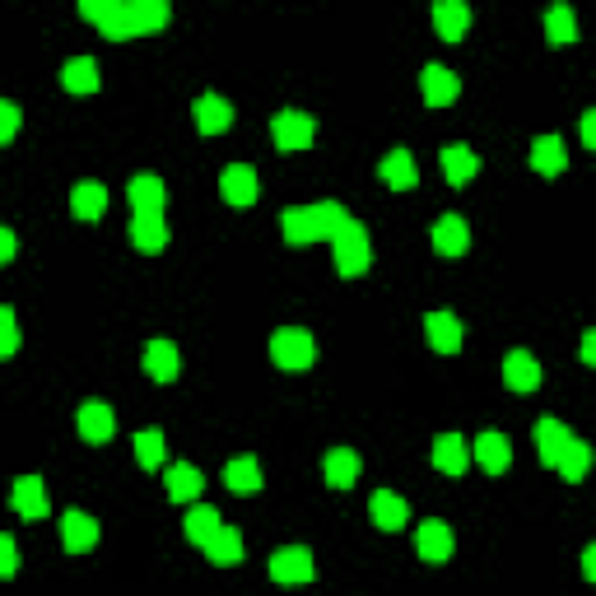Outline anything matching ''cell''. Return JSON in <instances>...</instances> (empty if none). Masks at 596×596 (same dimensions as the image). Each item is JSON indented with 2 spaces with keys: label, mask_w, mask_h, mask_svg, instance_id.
Listing matches in <instances>:
<instances>
[{
  "label": "cell",
  "mask_w": 596,
  "mask_h": 596,
  "mask_svg": "<svg viewBox=\"0 0 596 596\" xmlns=\"http://www.w3.org/2000/svg\"><path fill=\"white\" fill-rule=\"evenodd\" d=\"M136 461L145 466V471L163 466V434H159V429H140V434H136Z\"/></svg>",
  "instance_id": "35"
},
{
  "label": "cell",
  "mask_w": 596,
  "mask_h": 596,
  "mask_svg": "<svg viewBox=\"0 0 596 596\" xmlns=\"http://www.w3.org/2000/svg\"><path fill=\"white\" fill-rule=\"evenodd\" d=\"M564 163H569V154H564V140L559 136H536V145H531V168L541 177H559L564 173Z\"/></svg>",
  "instance_id": "23"
},
{
  "label": "cell",
  "mask_w": 596,
  "mask_h": 596,
  "mask_svg": "<svg viewBox=\"0 0 596 596\" xmlns=\"http://www.w3.org/2000/svg\"><path fill=\"white\" fill-rule=\"evenodd\" d=\"M61 84H66L70 94H94L98 89V61L94 56H75V61H66Z\"/></svg>",
  "instance_id": "30"
},
{
  "label": "cell",
  "mask_w": 596,
  "mask_h": 596,
  "mask_svg": "<svg viewBox=\"0 0 596 596\" xmlns=\"http://www.w3.org/2000/svg\"><path fill=\"white\" fill-rule=\"evenodd\" d=\"M140 364L154 382H173L177 378V345L173 340H149L145 354H140Z\"/></svg>",
  "instance_id": "20"
},
{
  "label": "cell",
  "mask_w": 596,
  "mask_h": 596,
  "mask_svg": "<svg viewBox=\"0 0 596 596\" xmlns=\"http://www.w3.org/2000/svg\"><path fill=\"white\" fill-rule=\"evenodd\" d=\"M271 136H275V149H280V154H298V149L312 145V136H317V122H312L308 112L285 108V112H275Z\"/></svg>",
  "instance_id": "4"
},
{
  "label": "cell",
  "mask_w": 596,
  "mask_h": 596,
  "mask_svg": "<svg viewBox=\"0 0 596 596\" xmlns=\"http://www.w3.org/2000/svg\"><path fill=\"white\" fill-rule=\"evenodd\" d=\"M438 163H443V177L452 182V187H466V182L475 177V168H480V163H475V154L466 145H447L443 154H438Z\"/></svg>",
  "instance_id": "27"
},
{
  "label": "cell",
  "mask_w": 596,
  "mask_h": 596,
  "mask_svg": "<svg viewBox=\"0 0 596 596\" xmlns=\"http://www.w3.org/2000/svg\"><path fill=\"white\" fill-rule=\"evenodd\" d=\"M219 191H224L229 205H252L257 201V173H252L247 163H229V168L219 173Z\"/></svg>",
  "instance_id": "11"
},
{
  "label": "cell",
  "mask_w": 596,
  "mask_h": 596,
  "mask_svg": "<svg viewBox=\"0 0 596 596\" xmlns=\"http://www.w3.org/2000/svg\"><path fill=\"white\" fill-rule=\"evenodd\" d=\"M475 461H480L489 475H503V471H508V461H513V443H508V434L489 429V434L475 438Z\"/></svg>",
  "instance_id": "13"
},
{
  "label": "cell",
  "mask_w": 596,
  "mask_h": 596,
  "mask_svg": "<svg viewBox=\"0 0 596 596\" xmlns=\"http://www.w3.org/2000/svg\"><path fill=\"white\" fill-rule=\"evenodd\" d=\"M503 382H508L513 392H536V387H541V364H536V354L508 350V359H503Z\"/></svg>",
  "instance_id": "9"
},
{
  "label": "cell",
  "mask_w": 596,
  "mask_h": 596,
  "mask_svg": "<svg viewBox=\"0 0 596 596\" xmlns=\"http://www.w3.org/2000/svg\"><path fill=\"white\" fill-rule=\"evenodd\" d=\"M19 350V322H14V308H0V359H10Z\"/></svg>",
  "instance_id": "38"
},
{
  "label": "cell",
  "mask_w": 596,
  "mask_h": 596,
  "mask_svg": "<svg viewBox=\"0 0 596 596\" xmlns=\"http://www.w3.org/2000/svg\"><path fill=\"white\" fill-rule=\"evenodd\" d=\"M61 541H66L70 555H84V550H94L98 545V522L89 513H75L70 508L66 517H61Z\"/></svg>",
  "instance_id": "12"
},
{
  "label": "cell",
  "mask_w": 596,
  "mask_h": 596,
  "mask_svg": "<svg viewBox=\"0 0 596 596\" xmlns=\"http://www.w3.org/2000/svg\"><path fill=\"white\" fill-rule=\"evenodd\" d=\"M545 28H550V42H573L578 38V19H573L569 5H555L545 14Z\"/></svg>",
  "instance_id": "36"
},
{
  "label": "cell",
  "mask_w": 596,
  "mask_h": 596,
  "mask_svg": "<svg viewBox=\"0 0 596 596\" xmlns=\"http://www.w3.org/2000/svg\"><path fill=\"white\" fill-rule=\"evenodd\" d=\"M354 480H359V457H354L350 447H331V452H326V485L350 489Z\"/></svg>",
  "instance_id": "28"
},
{
  "label": "cell",
  "mask_w": 596,
  "mask_h": 596,
  "mask_svg": "<svg viewBox=\"0 0 596 596\" xmlns=\"http://www.w3.org/2000/svg\"><path fill=\"white\" fill-rule=\"evenodd\" d=\"M420 89H424V103H429V108H447V103H457L461 80L452 75V70H443V66H424Z\"/></svg>",
  "instance_id": "10"
},
{
  "label": "cell",
  "mask_w": 596,
  "mask_h": 596,
  "mask_svg": "<svg viewBox=\"0 0 596 596\" xmlns=\"http://www.w3.org/2000/svg\"><path fill=\"white\" fill-rule=\"evenodd\" d=\"M555 466H559V475H564V480H573V485H578V480L587 475V466H592V447H587L583 438H569Z\"/></svg>",
  "instance_id": "34"
},
{
  "label": "cell",
  "mask_w": 596,
  "mask_h": 596,
  "mask_svg": "<svg viewBox=\"0 0 596 596\" xmlns=\"http://www.w3.org/2000/svg\"><path fill=\"white\" fill-rule=\"evenodd\" d=\"M75 424H80L84 443H108V438L117 434V415H112V406H103V401H84Z\"/></svg>",
  "instance_id": "7"
},
{
  "label": "cell",
  "mask_w": 596,
  "mask_h": 596,
  "mask_svg": "<svg viewBox=\"0 0 596 596\" xmlns=\"http://www.w3.org/2000/svg\"><path fill=\"white\" fill-rule=\"evenodd\" d=\"M224 480H229L233 494H257V489H261V466H257V457H233L229 466H224Z\"/></svg>",
  "instance_id": "33"
},
{
  "label": "cell",
  "mask_w": 596,
  "mask_h": 596,
  "mask_svg": "<svg viewBox=\"0 0 596 596\" xmlns=\"http://www.w3.org/2000/svg\"><path fill=\"white\" fill-rule=\"evenodd\" d=\"M219 527H224V522H219V513L210 508V503H196V508L187 513V522H182V531H187V541H196L201 550L210 545V536H215Z\"/></svg>",
  "instance_id": "32"
},
{
  "label": "cell",
  "mask_w": 596,
  "mask_h": 596,
  "mask_svg": "<svg viewBox=\"0 0 596 596\" xmlns=\"http://www.w3.org/2000/svg\"><path fill=\"white\" fill-rule=\"evenodd\" d=\"M14 573H19V545L0 531V578H14Z\"/></svg>",
  "instance_id": "39"
},
{
  "label": "cell",
  "mask_w": 596,
  "mask_h": 596,
  "mask_svg": "<svg viewBox=\"0 0 596 596\" xmlns=\"http://www.w3.org/2000/svg\"><path fill=\"white\" fill-rule=\"evenodd\" d=\"M583 364H596V331L583 336Z\"/></svg>",
  "instance_id": "43"
},
{
  "label": "cell",
  "mask_w": 596,
  "mask_h": 596,
  "mask_svg": "<svg viewBox=\"0 0 596 596\" xmlns=\"http://www.w3.org/2000/svg\"><path fill=\"white\" fill-rule=\"evenodd\" d=\"M382 182L392 191H410V187H420V168H415V159H410V149H392L387 159H382Z\"/></svg>",
  "instance_id": "17"
},
{
  "label": "cell",
  "mask_w": 596,
  "mask_h": 596,
  "mask_svg": "<svg viewBox=\"0 0 596 596\" xmlns=\"http://www.w3.org/2000/svg\"><path fill=\"white\" fill-rule=\"evenodd\" d=\"M201 489H205V475L196 471V466H187V461L168 466V499H173V503L201 499Z\"/></svg>",
  "instance_id": "24"
},
{
  "label": "cell",
  "mask_w": 596,
  "mask_h": 596,
  "mask_svg": "<svg viewBox=\"0 0 596 596\" xmlns=\"http://www.w3.org/2000/svg\"><path fill=\"white\" fill-rule=\"evenodd\" d=\"M229 122H233V108L219 94H201V98H196V131H201V136H219V131H229Z\"/></svg>",
  "instance_id": "19"
},
{
  "label": "cell",
  "mask_w": 596,
  "mask_h": 596,
  "mask_svg": "<svg viewBox=\"0 0 596 596\" xmlns=\"http://www.w3.org/2000/svg\"><path fill=\"white\" fill-rule=\"evenodd\" d=\"M368 517H373L382 531H401V527H406V517H410V508H406V499H401V494H392V489H378V494H373V503H368Z\"/></svg>",
  "instance_id": "18"
},
{
  "label": "cell",
  "mask_w": 596,
  "mask_h": 596,
  "mask_svg": "<svg viewBox=\"0 0 596 596\" xmlns=\"http://www.w3.org/2000/svg\"><path fill=\"white\" fill-rule=\"evenodd\" d=\"M131 24H136V33H145V28H163L168 24V5H131Z\"/></svg>",
  "instance_id": "37"
},
{
  "label": "cell",
  "mask_w": 596,
  "mask_h": 596,
  "mask_svg": "<svg viewBox=\"0 0 596 596\" xmlns=\"http://www.w3.org/2000/svg\"><path fill=\"white\" fill-rule=\"evenodd\" d=\"M471 247V233H466V219H457V215H443L434 224V252L438 257H461Z\"/></svg>",
  "instance_id": "22"
},
{
  "label": "cell",
  "mask_w": 596,
  "mask_h": 596,
  "mask_svg": "<svg viewBox=\"0 0 596 596\" xmlns=\"http://www.w3.org/2000/svg\"><path fill=\"white\" fill-rule=\"evenodd\" d=\"M10 503H14V513L33 517V522H38V517H47V508H52L38 475H19V480H14V489H10Z\"/></svg>",
  "instance_id": "8"
},
{
  "label": "cell",
  "mask_w": 596,
  "mask_h": 596,
  "mask_svg": "<svg viewBox=\"0 0 596 596\" xmlns=\"http://www.w3.org/2000/svg\"><path fill=\"white\" fill-rule=\"evenodd\" d=\"M131 243L140 247V252H163L168 247V224H163V215H136L131 219Z\"/></svg>",
  "instance_id": "25"
},
{
  "label": "cell",
  "mask_w": 596,
  "mask_h": 596,
  "mask_svg": "<svg viewBox=\"0 0 596 596\" xmlns=\"http://www.w3.org/2000/svg\"><path fill=\"white\" fill-rule=\"evenodd\" d=\"M126 196H131V205H136V215H163V201H168V191H163V182L154 173L131 177Z\"/></svg>",
  "instance_id": "14"
},
{
  "label": "cell",
  "mask_w": 596,
  "mask_h": 596,
  "mask_svg": "<svg viewBox=\"0 0 596 596\" xmlns=\"http://www.w3.org/2000/svg\"><path fill=\"white\" fill-rule=\"evenodd\" d=\"M14 252H19V238H14L10 229H0V266H10Z\"/></svg>",
  "instance_id": "41"
},
{
  "label": "cell",
  "mask_w": 596,
  "mask_h": 596,
  "mask_svg": "<svg viewBox=\"0 0 596 596\" xmlns=\"http://www.w3.org/2000/svg\"><path fill=\"white\" fill-rule=\"evenodd\" d=\"M312 573H317V564H312V555L303 550V545H285V550H275L271 555V578L280 587L312 583Z\"/></svg>",
  "instance_id": "5"
},
{
  "label": "cell",
  "mask_w": 596,
  "mask_h": 596,
  "mask_svg": "<svg viewBox=\"0 0 596 596\" xmlns=\"http://www.w3.org/2000/svg\"><path fill=\"white\" fill-rule=\"evenodd\" d=\"M424 336H429V345H434L438 354L461 350V322L452 312H429V317H424Z\"/></svg>",
  "instance_id": "15"
},
{
  "label": "cell",
  "mask_w": 596,
  "mask_h": 596,
  "mask_svg": "<svg viewBox=\"0 0 596 596\" xmlns=\"http://www.w3.org/2000/svg\"><path fill=\"white\" fill-rule=\"evenodd\" d=\"M415 545H420V559H429V564H447V559H452V550H457V541H452V527H447V522H438V517L420 522V531H415Z\"/></svg>",
  "instance_id": "6"
},
{
  "label": "cell",
  "mask_w": 596,
  "mask_h": 596,
  "mask_svg": "<svg viewBox=\"0 0 596 596\" xmlns=\"http://www.w3.org/2000/svg\"><path fill=\"white\" fill-rule=\"evenodd\" d=\"M70 210H75V219H89V224H94V219L108 210V187H103V182H80V187L70 191Z\"/></svg>",
  "instance_id": "26"
},
{
  "label": "cell",
  "mask_w": 596,
  "mask_h": 596,
  "mask_svg": "<svg viewBox=\"0 0 596 596\" xmlns=\"http://www.w3.org/2000/svg\"><path fill=\"white\" fill-rule=\"evenodd\" d=\"M583 573H587V578H596V550H587V555H583Z\"/></svg>",
  "instance_id": "44"
},
{
  "label": "cell",
  "mask_w": 596,
  "mask_h": 596,
  "mask_svg": "<svg viewBox=\"0 0 596 596\" xmlns=\"http://www.w3.org/2000/svg\"><path fill=\"white\" fill-rule=\"evenodd\" d=\"M331 247H336V271L340 275H364L368 261H373V247H368L364 224H354V219L340 224V233L331 238Z\"/></svg>",
  "instance_id": "3"
},
{
  "label": "cell",
  "mask_w": 596,
  "mask_h": 596,
  "mask_svg": "<svg viewBox=\"0 0 596 596\" xmlns=\"http://www.w3.org/2000/svg\"><path fill=\"white\" fill-rule=\"evenodd\" d=\"M434 466L443 475H461L466 466H471V447H466V438L461 434H438L434 438Z\"/></svg>",
  "instance_id": "16"
},
{
  "label": "cell",
  "mask_w": 596,
  "mask_h": 596,
  "mask_svg": "<svg viewBox=\"0 0 596 596\" xmlns=\"http://www.w3.org/2000/svg\"><path fill=\"white\" fill-rule=\"evenodd\" d=\"M583 145L596 149V112H583Z\"/></svg>",
  "instance_id": "42"
},
{
  "label": "cell",
  "mask_w": 596,
  "mask_h": 596,
  "mask_svg": "<svg viewBox=\"0 0 596 596\" xmlns=\"http://www.w3.org/2000/svg\"><path fill=\"white\" fill-rule=\"evenodd\" d=\"M345 210H340L336 201L326 205H303V210H285V238L289 243H317V238H336L340 224H345Z\"/></svg>",
  "instance_id": "1"
},
{
  "label": "cell",
  "mask_w": 596,
  "mask_h": 596,
  "mask_svg": "<svg viewBox=\"0 0 596 596\" xmlns=\"http://www.w3.org/2000/svg\"><path fill=\"white\" fill-rule=\"evenodd\" d=\"M569 438H573L569 424H559V420H536V447H541V461H545V466H555Z\"/></svg>",
  "instance_id": "31"
},
{
  "label": "cell",
  "mask_w": 596,
  "mask_h": 596,
  "mask_svg": "<svg viewBox=\"0 0 596 596\" xmlns=\"http://www.w3.org/2000/svg\"><path fill=\"white\" fill-rule=\"evenodd\" d=\"M14 136H19V108L0 98V145H5V140H14Z\"/></svg>",
  "instance_id": "40"
},
{
  "label": "cell",
  "mask_w": 596,
  "mask_h": 596,
  "mask_svg": "<svg viewBox=\"0 0 596 596\" xmlns=\"http://www.w3.org/2000/svg\"><path fill=\"white\" fill-rule=\"evenodd\" d=\"M205 555H210V564L233 569V564H243V536L233 527H219L215 536H210V545H205Z\"/></svg>",
  "instance_id": "29"
},
{
  "label": "cell",
  "mask_w": 596,
  "mask_h": 596,
  "mask_svg": "<svg viewBox=\"0 0 596 596\" xmlns=\"http://www.w3.org/2000/svg\"><path fill=\"white\" fill-rule=\"evenodd\" d=\"M271 359L285 368V373H303V368H312V359H317V345H312V336L303 326H280L271 336Z\"/></svg>",
  "instance_id": "2"
},
{
  "label": "cell",
  "mask_w": 596,
  "mask_h": 596,
  "mask_svg": "<svg viewBox=\"0 0 596 596\" xmlns=\"http://www.w3.org/2000/svg\"><path fill=\"white\" fill-rule=\"evenodd\" d=\"M434 28H438V38L461 42L466 38V28H471V10H466L461 0H438L434 5Z\"/></svg>",
  "instance_id": "21"
}]
</instances>
